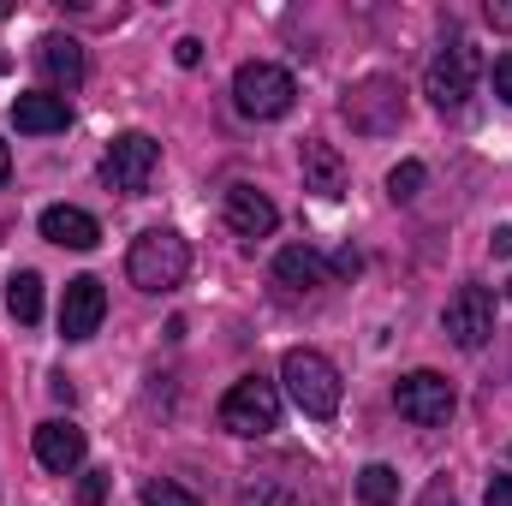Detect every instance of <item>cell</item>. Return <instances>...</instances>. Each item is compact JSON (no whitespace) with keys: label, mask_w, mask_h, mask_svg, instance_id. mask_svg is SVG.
<instances>
[{"label":"cell","mask_w":512,"mask_h":506,"mask_svg":"<svg viewBox=\"0 0 512 506\" xmlns=\"http://www.w3.org/2000/svg\"><path fill=\"white\" fill-rule=\"evenodd\" d=\"M185 274H191V245L173 227H149L131 239L126 280L137 292H173V286H185Z\"/></svg>","instance_id":"cell-1"},{"label":"cell","mask_w":512,"mask_h":506,"mask_svg":"<svg viewBox=\"0 0 512 506\" xmlns=\"http://www.w3.org/2000/svg\"><path fill=\"white\" fill-rule=\"evenodd\" d=\"M280 381H286V399H292L304 417L328 423V417L340 411V370H334L316 346H292V352L280 358Z\"/></svg>","instance_id":"cell-2"},{"label":"cell","mask_w":512,"mask_h":506,"mask_svg":"<svg viewBox=\"0 0 512 506\" xmlns=\"http://www.w3.org/2000/svg\"><path fill=\"white\" fill-rule=\"evenodd\" d=\"M477 78H483V54H477V42L447 36L441 54H435L429 72H423V96H429L441 114H459V108L477 96Z\"/></svg>","instance_id":"cell-3"},{"label":"cell","mask_w":512,"mask_h":506,"mask_svg":"<svg viewBox=\"0 0 512 506\" xmlns=\"http://www.w3.org/2000/svg\"><path fill=\"white\" fill-rule=\"evenodd\" d=\"M221 429L239 441H262L280 429V387L262 376H239L221 393Z\"/></svg>","instance_id":"cell-4"},{"label":"cell","mask_w":512,"mask_h":506,"mask_svg":"<svg viewBox=\"0 0 512 506\" xmlns=\"http://www.w3.org/2000/svg\"><path fill=\"white\" fill-rule=\"evenodd\" d=\"M233 102H239L245 120H286L292 102H298V84H292L286 66L251 60V66H239V78H233Z\"/></svg>","instance_id":"cell-5"},{"label":"cell","mask_w":512,"mask_h":506,"mask_svg":"<svg viewBox=\"0 0 512 506\" xmlns=\"http://www.w3.org/2000/svg\"><path fill=\"white\" fill-rule=\"evenodd\" d=\"M155 167H161V143H155L149 131H120V137L108 143V155H102V179H108V191H120V197H143L149 179H155Z\"/></svg>","instance_id":"cell-6"},{"label":"cell","mask_w":512,"mask_h":506,"mask_svg":"<svg viewBox=\"0 0 512 506\" xmlns=\"http://www.w3.org/2000/svg\"><path fill=\"white\" fill-rule=\"evenodd\" d=\"M340 114H346V126L358 131V137H387V131H399V120H405V90L393 78H364V84L346 90Z\"/></svg>","instance_id":"cell-7"},{"label":"cell","mask_w":512,"mask_h":506,"mask_svg":"<svg viewBox=\"0 0 512 506\" xmlns=\"http://www.w3.org/2000/svg\"><path fill=\"white\" fill-rule=\"evenodd\" d=\"M441 328H447V340H453L459 352H483V346L495 340V292L477 286V280H465V286L447 298Z\"/></svg>","instance_id":"cell-8"},{"label":"cell","mask_w":512,"mask_h":506,"mask_svg":"<svg viewBox=\"0 0 512 506\" xmlns=\"http://www.w3.org/2000/svg\"><path fill=\"white\" fill-rule=\"evenodd\" d=\"M393 405L417 429H447V417H453L459 399H453V381L441 376V370H411V376H399V387H393Z\"/></svg>","instance_id":"cell-9"},{"label":"cell","mask_w":512,"mask_h":506,"mask_svg":"<svg viewBox=\"0 0 512 506\" xmlns=\"http://www.w3.org/2000/svg\"><path fill=\"white\" fill-rule=\"evenodd\" d=\"M102 316H108V286L96 274L66 280V292H60V334L78 346V340H90L102 328Z\"/></svg>","instance_id":"cell-10"},{"label":"cell","mask_w":512,"mask_h":506,"mask_svg":"<svg viewBox=\"0 0 512 506\" xmlns=\"http://www.w3.org/2000/svg\"><path fill=\"white\" fill-rule=\"evenodd\" d=\"M84 453H90V441H84V429H78V423H66V417L36 423V465H42V471L72 477V471L84 465Z\"/></svg>","instance_id":"cell-11"},{"label":"cell","mask_w":512,"mask_h":506,"mask_svg":"<svg viewBox=\"0 0 512 506\" xmlns=\"http://www.w3.org/2000/svg\"><path fill=\"white\" fill-rule=\"evenodd\" d=\"M298 173H304V191L310 197H322V203H334V197H346V155L334 149V143H322V137H310L304 149H298Z\"/></svg>","instance_id":"cell-12"},{"label":"cell","mask_w":512,"mask_h":506,"mask_svg":"<svg viewBox=\"0 0 512 506\" xmlns=\"http://www.w3.org/2000/svg\"><path fill=\"white\" fill-rule=\"evenodd\" d=\"M221 215H227V227H233L239 239H268V233L280 227V209H274L268 191H256V185H227Z\"/></svg>","instance_id":"cell-13"},{"label":"cell","mask_w":512,"mask_h":506,"mask_svg":"<svg viewBox=\"0 0 512 506\" xmlns=\"http://www.w3.org/2000/svg\"><path fill=\"white\" fill-rule=\"evenodd\" d=\"M36 66H42V78L54 84V96H60V90H78V84H84V42L48 30V36L36 42Z\"/></svg>","instance_id":"cell-14"},{"label":"cell","mask_w":512,"mask_h":506,"mask_svg":"<svg viewBox=\"0 0 512 506\" xmlns=\"http://www.w3.org/2000/svg\"><path fill=\"white\" fill-rule=\"evenodd\" d=\"M42 239L60 245V251H96V245H102V227H96L90 209H78V203H54V209H42Z\"/></svg>","instance_id":"cell-15"},{"label":"cell","mask_w":512,"mask_h":506,"mask_svg":"<svg viewBox=\"0 0 512 506\" xmlns=\"http://www.w3.org/2000/svg\"><path fill=\"white\" fill-rule=\"evenodd\" d=\"M12 126L30 131V137H54V131L72 126V108H66V96H54V90H30V96L12 102Z\"/></svg>","instance_id":"cell-16"},{"label":"cell","mask_w":512,"mask_h":506,"mask_svg":"<svg viewBox=\"0 0 512 506\" xmlns=\"http://www.w3.org/2000/svg\"><path fill=\"white\" fill-rule=\"evenodd\" d=\"M274 280L292 286V292H316V286H328V262L310 245H286V251L274 256Z\"/></svg>","instance_id":"cell-17"},{"label":"cell","mask_w":512,"mask_h":506,"mask_svg":"<svg viewBox=\"0 0 512 506\" xmlns=\"http://www.w3.org/2000/svg\"><path fill=\"white\" fill-rule=\"evenodd\" d=\"M6 310L30 328V322H42V274H12V286H6Z\"/></svg>","instance_id":"cell-18"},{"label":"cell","mask_w":512,"mask_h":506,"mask_svg":"<svg viewBox=\"0 0 512 506\" xmlns=\"http://www.w3.org/2000/svg\"><path fill=\"white\" fill-rule=\"evenodd\" d=\"M358 501L393 506L399 501V471H393V465H364V471H358Z\"/></svg>","instance_id":"cell-19"},{"label":"cell","mask_w":512,"mask_h":506,"mask_svg":"<svg viewBox=\"0 0 512 506\" xmlns=\"http://www.w3.org/2000/svg\"><path fill=\"white\" fill-rule=\"evenodd\" d=\"M423 179H429L423 161H399V167L387 173V197H393V203H411V197L423 191Z\"/></svg>","instance_id":"cell-20"},{"label":"cell","mask_w":512,"mask_h":506,"mask_svg":"<svg viewBox=\"0 0 512 506\" xmlns=\"http://www.w3.org/2000/svg\"><path fill=\"white\" fill-rule=\"evenodd\" d=\"M245 506H298V495L280 483V477H256V483H245V495H239Z\"/></svg>","instance_id":"cell-21"},{"label":"cell","mask_w":512,"mask_h":506,"mask_svg":"<svg viewBox=\"0 0 512 506\" xmlns=\"http://www.w3.org/2000/svg\"><path fill=\"white\" fill-rule=\"evenodd\" d=\"M143 506H197V495H191L185 483H167V477H155V483H143Z\"/></svg>","instance_id":"cell-22"},{"label":"cell","mask_w":512,"mask_h":506,"mask_svg":"<svg viewBox=\"0 0 512 506\" xmlns=\"http://www.w3.org/2000/svg\"><path fill=\"white\" fill-rule=\"evenodd\" d=\"M108 501V471H84V483H78V506H102Z\"/></svg>","instance_id":"cell-23"},{"label":"cell","mask_w":512,"mask_h":506,"mask_svg":"<svg viewBox=\"0 0 512 506\" xmlns=\"http://www.w3.org/2000/svg\"><path fill=\"white\" fill-rule=\"evenodd\" d=\"M495 96L512 108V54H501V60H495Z\"/></svg>","instance_id":"cell-24"},{"label":"cell","mask_w":512,"mask_h":506,"mask_svg":"<svg viewBox=\"0 0 512 506\" xmlns=\"http://www.w3.org/2000/svg\"><path fill=\"white\" fill-rule=\"evenodd\" d=\"M173 60H179V66H197V60H203V42H197V36H179V42H173Z\"/></svg>","instance_id":"cell-25"},{"label":"cell","mask_w":512,"mask_h":506,"mask_svg":"<svg viewBox=\"0 0 512 506\" xmlns=\"http://www.w3.org/2000/svg\"><path fill=\"white\" fill-rule=\"evenodd\" d=\"M483 18H489L495 30H507V36H512V0H489V6H483Z\"/></svg>","instance_id":"cell-26"},{"label":"cell","mask_w":512,"mask_h":506,"mask_svg":"<svg viewBox=\"0 0 512 506\" xmlns=\"http://www.w3.org/2000/svg\"><path fill=\"white\" fill-rule=\"evenodd\" d=\"M358 268H364V256H358V251H340L334 262H328V274H340V280H352Z\"/></svg>","instance_id":"cell-27"},{"label":"cell","mask_w":512,"mask_h":506,"mask_svg":"<svg viewBox=\"0 0 512 506\" xmlns=\"http://www.w3.org/2000/svg\"><path fill=\"white\" fill-rule=\"evenodd\" d=\"M483 506H512V477H489V495Z\"/></svg>","instance_id":"cell-28"},{"label":"cell","mask_w":512,"mask_h":506,"mask_svg":"<svg viewBox=\"0 0 512 506\" xmlns=\"http://www.w3.org/2000/svg\"><path fill=\"white\" fill-rule=\"evenodd\" d=\"M489 251H495V256H512V227H495V239H489Z\"/></svg>","instance_id":"cell-29"},{"label":"cell","mask_w":512,"mask_h":506,"mask_svg":"<svg viewBox=\"0 0 512 506\" xmlns=\"http://www.w3.org/2000/svg\"><path fill=\"white\" fill-rule=\"evenodd\" d=\"M6 173H12V149H6V137H0V185H6Z\"/></svg>","instance_id":"cell-30"},{"label":"cell","mask_w":512,"mask_h":506,"mask_svg":"<svg viewBox=\"0 0 512 506\" xmlns=\"http://www.w3.org/2000/svg\"><path fill=\"white\" fill-rule=\"evenodd\" d=\"M6 12H12V0H0V18H6Z\"/></svg>","instance_id":"cell-31"},{"label":"cell","mask_w":512,"mask_h":506,"mask_svg":"<svg viewBox=\"0 0 512 506\" xmlns=\"http://www.w3.org/2000/svg\"><path fill=\"white\" fill-rule=\"evenodd\" d=\"M0 72H6V54H0Z\"/></svg>","instance_id":"cell-32"},{"label":"cell","mask_w":512,"mask_h":506,"mask_svg":"<svg viewBox=\"0 0 512 506\" xmlns=\"http://www.w3.org/2000/svg\"><path fill=\"white\" fill-rule=\"evenodd\" d=\"M507 298H512V280H507Z\"/></svg>","instance_id":"cell-33"}]
</instances>
